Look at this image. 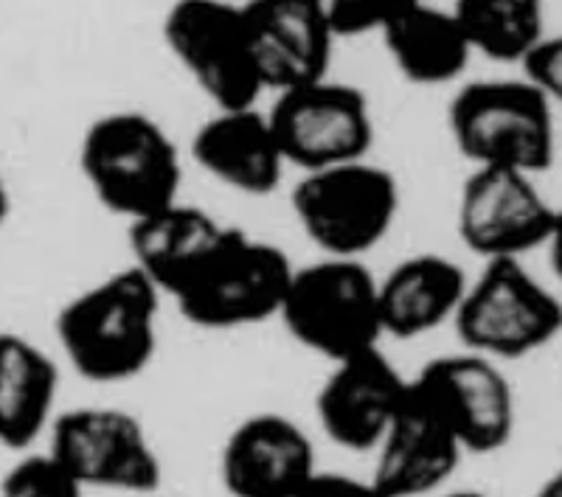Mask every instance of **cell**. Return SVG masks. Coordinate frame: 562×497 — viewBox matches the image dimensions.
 <instances>
[{
    "mask_svg": "<svg viewBox=\"0 0 562 497\" xmlns=\"http://www.w3.org/2000/svg\"><path fill=\"white\" fill-rule=\"evenodd\" d=\"M405 388L408 376L380 346L335 360L315 396L321 430L344 450L371 453L403 405Z\"/></svg>",
    "mask_w": 562,
    "mask_h": 497,
    "instance_id": "obj_13",
    "label": "cell"
},
{
    "mask_svg": "<svg viewBox=\"0 0 562 497\" xmlns=\"http://www.w3.org/2000/svg\"><path fill=\"white\" fill-rule=\"evenodd\" d=\"M79 172L102 208L124 223L180 200L178 144L140 110H113L88 124L79 140Z\"/></svg>",
    "mask_w": 562,
    "mask_h": 497,
    "instance_id": "obj_2",
    "label": "cell"
},
{
    "mask_svg": "<svg viewBox=\"0 0 562 497\" xmlns=\"http://www.w3.org/2000/svg\"><path fill=\"white\" fill-rule=\"evenodd\" d=\"M279 320L295 343L329 363L374 349L383 343L378 275L346 256L293 268Z\"/></svg>",
    "mask_w": 562,
    "mask_h": 497,
    "instance_id": "obj_5",
    "label": "cell"
},
{
    "mask_svg": "<svg viewBox=\"0 0 562 497\" xmlns=\"http://www.w3.org/2000/svg\"><path fill=\"white\" fill-rule=\"evenodd\" d=\"M450 324L461 349L481 358H529L560 338L562 301L526 270L524 259H490L475 279H467Z\"/></svg>",
    "mask_w": 562,
    "mask_h": 497,
    "instance_id": "obj_6",
    "label": "cell"
},
{
    "mask_svg": "<svg viewBox=\"0 0 562 497\" xmlns=\"http://www.w3.org/2000/svg\"><path fill=\"white\" fill-rule=\"evenodd\" d=\"M160 37L214 110L256 108L265 90L243 3L172 0Z\"/></svg>",
    "mask_w": 562,
    "mask_h": 497,
    "instance_id": "obj_8",
    "label": "cell"
},
{
    "mask_svg": "<svg viewBox=\"0 0 562 497\" xmlns=\"http://www.w3.org/2000/svg\"><path fill=\"white\" fill-rule=\"evenodd\" d=\"M59 369L32 338L0 331V444L29 450L54 421Z\"/></svg>",
    "mask_w": 562,
    "mask_h": 497,
    "instance_id": "obj_20",
    "label": "cell"
},
{
    "mask_svg": "<svg viewBox=\"0 0 562 497\" xmlns=\"http://www.w3.org/2000/svg\"><path fill=\"white\" fill-rule=\"evenodd\" d=\"M456 230L481 262L524 259L560 234V208L535 174L501 166H470L459 189Z\"/></svg>",
    "mask_w": 562,
    "mask_h": 497,
    "instance_id": "obj_9",
    "label": "cell"
},
{
    "mask_svg": "<svg viewBox=\"0 0 562 497\" xmlns=\"http://www.w3.org/2000/svg\"><path fill=\"white\" fill-rule=\"evenodd\" d=\"M293 268L279 245L228 225L217 248L172 301L180 315L200 329H248L279 318Z\"/></svg>",
    "mask_w": 562,
    "mask_h": 497,
    "instance_id": "obj_7",
    "label": "cell"
},
{
    "mask_svg": "<svg viewBox=\"0 0 562 497\" xmlns=\"http://www.w3.org/2000/svg\"><path fill=\"white\" fill-rule=\"evenodd\" d=\"M315 470L307 430L281 414L243 419L220 453V478L231 497H295Z\"/></svg>",
    "mask_w": 562,
    "mask_h": 497,
    "instance_id": "obj_15",
    "label": "cell"
},
{
    "mask_svg": "<svg viewBox=\"0 0 562 497\" xmlns=\"http://www.w3.org/2000/svg\"><path fill=\"white\" fill-rule=\"evenodd\" d=\"M288 169L313 172L324 166L369 158L374 115L360 88L335 82L329 74L279 90L268 113Z\"/></svg>",
    "mask_w": 562,
    "mask_h": 497,
    "instance_id": "obj_11",
    "label": "cell"
},
{
    "mask_svg": "<svg viewBox=\"0 0 562 497\" xmlns=\"http://www.w3.org/2000/svg\"><path fill=\"white\" fill-rule=\"evenodd\" d=\"M416 0H324L335 37H371L383 34Z\"/></svg>",
    "mask_w": 562,
    "mask_h": 497,
    "instance_id": "obj_24",
    "label": "cell"
},
{
    "mask_svg": "<svg viewBox=\"0 0 562 497\" xmlns=\"http://www.w3.org/2000/svg\"><path fill=\"white\" fill-rule=\"evenodd\" d=\"M467 279L445 253H414L378 279L383 338L414 340L450 324L464 295Z\"/></svg>",
    "mask_w": 562,
    "mask_h": 497,
    "instance_id": "obj_19",
    "label": "cell"
},
{
    "mask_svg": "<svg viewBox=\"0 0 562 497\" xmlns=\"http://www.w3.org/2000/svg\"><path fill=\"white\" fill-rule=\"evenodd\" d=\"M265 90H288L329 74L338 37L324 0H243Z\"/></svg>",
    "mask_w": 562,
    "mask_h": 497,
    "instance_id": "obj_14",
    "label": "cell"
},
{
    "mask_svg": "<svg viewBox=\"0 0 562 497\" xmlns=\"http://www.w3.org/2000/svg\"><path fill=\"white\" fill-rule=\"evenodd\" d=\"M189 153L214 183L248 197L273 194L288 172L268 113H262L259 104L214 110V115L194 129Z\"/></svg>",
    "mask_w": 562,
    "mask_h": 497,
    "instance_id": "obj_16",
    "label": "cell"
},
{
    "mask_svg": "<svg viewBox=\"0 0 562 497\" xmlns=\"http://www.w3.org/2000/svg\"><path fill=\"white\" fill-rule=\"evenodd\" d=\"M448 129L470 166L543 178L557 160V102L518 77L461 84L448 104Z\"/></svg>",
    "mask_w": 562,
    "mask_h": 497,
    "instance_id": "obj_3",
    "label": "cell"
},
{
    "mask_svg": "<svg viewBox=\"0 0 562 497\" xmlns=\"http://www.w3.org/2000/svg\"><path fill=\"white\" fill-rule=\"evenodd\" d=\"M9 214H12V192H9L7 178L0 174V234H3V228H7Z\"/></svg>",
    "mask_w": 562,
    "mask_h": 497,
    "instance_id": "obj_27",
    "label": "cell"
},
{
    "mask_svg": "<svg viewBox=\"0 0 562 497\" xmlns=\"http://www.w3.org/2000/svg\"><path fill=\"white\" fill-rule=\"evenodd\" d=\"M400 180L369 158L301 172L290 211L321 256L363 259L400 217Z\"/></svg>",
    "mask_w": 562,
    "mask_h": 497,
    "instance_id": "obj_4",
    "label": "cell"
},
{
    "mask_svg": "<svg viewBox=\"0 0 562 497\" xmlns=\"http://www.w3.org/2000/svg\"><path fill=\"white\" fill-rule=\"evenodd\" d=\"M518 79L535 88L537 93L549 97L551 102L560 104L562 99V37L546 32L515 59Z\"/></svg>",
    "mask_w": 562,
    "mask_h": 497,
    "instance_id": "obj_25",
    "label": "cell"
},
{
    "mask_svg": "<svg viewBox=\"0 0 562 497\" xmlns=\"http://www.w3.org/2000/svg\"><path fill=\"white\" fill-rule=\"evenodd\" d=\"M160 298L153 281L130 264L65 301L54 329L70 369L99 385L144 374L158 351Z\"/></svg>",
    "mask_w": 562,
    "mask_h": 497,
    "instance_id": "obj_1",
    "label": "cell"
},
{
    "mask_svg": "<svg viewBox=\"0 0 562 497\" xmlns=\"http://www.w3.org/2000/svg\"><path fill=\"white\" fill-rule=\"evenodd\" d=\"M408 385L453 433L464 455L498 453L515 436V391L495 360L467 349L441 354L408 376Z\"/></svg>",
    "mask_w": 562,
    "mask_h": 497,
    "instance_id": "obj_12",
    "label": "cell"
},
{
    "mask_svg": "<svg viewBox=\"0 0 562 497\" xmlns=\"http://www.w3.org/2000/svg\"><path fill=\"white\" fill-rule=\"evenodd\" d=\"M374 453L371 481L385 497H425L441 489L459 470L464 450L434 410L405 388V399L391 419Z\"/></svg>",
    "mask_w": 562,
    "mask_h": 497,
    "instance_id": "obj_17",
    "label": "cell"
},
{
    "mask_svg": "<svg viewBox=\"0 0 562 497\" xmlns=\"http://www.w3.org/2000/svg\"><path fill=\"white\" fill-rule=\"evenodd\" d=\"M445 497H486V495L479 489H453L450 495H445Z\"/></svg>",
    "mask_w": 562,
    "mask_h": 497,
    "instance_id": "obj_29",
    "label": "cell"
},
{
    "mask_svg": "<svg viewBox=\"0 0 562 497\" xmlns=\"http://www.w3.org/2000/svg\"><path fill=\"white\" fill-rule=\"evenodd\" d=\"M225 228L209 211L183 200L164 205L147 217L127 223V245L133 268L155 284L160 295H175L198 273L205 256L217 248Z\"/></svg>",
    "mask_w": 562,
    "mask_h": 497,
    "instance_id": "obj_18",
    "label": "cell"
},
{
    "mask_svg": "<svg viewBox=\"0 0 562 497\" xmlns=\"http://www.w3.org/2000/svg\"><path fill=\"white\" fill-rule=\"evenodd\" d=\"M531 497H562V475H560V472H551L549 478L537 486L535 495H531Z\"/></svg>",
    "mask_w": 562,
    "mask_h": 497,
    "instance_id": "obj_28",
    "label": "cell"
},
{
    "mask_svg": "<svg viewBox=\"0 0 562 497\" xmlns=\"http://www.w3.org/2000/svg\"><path fill=\"white\" fill-rule=\"evenodd\" d=\"M473 54L512 65L549 32L546 0H453L450 7Z\"/></svg>",
    "mask_w": 562,
    "mask_h": 497,
    "instance_id": "obj_22",
    "label": "cell"
},
{
    "mask_svg": "<svg viewBox=\"0 0 562 497\" xmlns=\"http://www.w3.org/2000/svg\"><path fill=\"white\" fill-rule=\"evenodd\" d=\"M79 484L48 450L14 461L0 481V497H85Z\"/></svg>",
    "mask_w": 562,
    "mask_h": 497,
    "instance_id": "obj_23",
    "label": "cell"
},
{
    "mask_svg": "<svg viewBox=\"0 0 562 497\" xmlns=\"http://www.w3.org/2000/svg\"><path fill=\"white\" fill-rule=\"evenodd\" d=\"M48 453L85 489L153 495L164 464L138 416L122 408H74L57 414L48 428Z\"/></svg>",
    "mask_w": 562,
    "mask_h": 497,
    "instance_id": "obj_10",
    "label": "cell"
},
{
    "mask_svg": "<svg viewBox=\"0 0 562 497\" xmlns=\"http://www.w3.org/2000/svg\"><path fill=\"white\" fill-rule=\"evenodd\" d=\"M391 65L416 88H441L464 77L475 57L450 9L416 0L380 34Z\"/></svg>",
    "mask_w": 562,
    "mask_h": 497,
    "instance_id": "obj_21",
    "label": "cell"
},
{
    "mask_svg": "<svg viewBox=\"0 0 562 497\" xmlns=\"http://www.w3.org/2000/svg\"><path fill=\"white\" fill-rule=\"evenodd\" d=\"M295 497H385L371 478H355L346 472H324L315 470L313 478L301 486Z\"/></svg>",
    "mask_w": 562,
    "mask_h": 497,
    "instance_id": "obj_26",
    "label": "cell"
}]
</instances>
